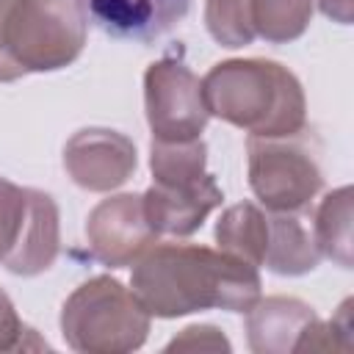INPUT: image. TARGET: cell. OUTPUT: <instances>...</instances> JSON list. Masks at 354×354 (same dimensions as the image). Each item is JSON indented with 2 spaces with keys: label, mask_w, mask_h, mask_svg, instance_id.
<instances>
[{
  "label": "cell",
  "mask_w": 354,
  "mask_h": 354,
  "mask_svg": "<svg viewBox=\"0 0 354 354\" xmlns=\"http://www.w3.org/2000/svg\"><path fill=\"white\" fill-rule=\"evenodd\" d=\"M252 19L268 44H288L310 28L313 0H252Z\"/></svg>",
  "instance_id": "cell-17"
},
{
  "label": "cell",
  "mask_w": 354,
  "mask_h": 354,
  "mask_svg": "<svg viewBox=\"0 0 354 354\" xmlns=\"http://www.w3.org/2000/svg\"><path fill=\"white\" fill-rule=\"evenodd\" d=\"M11 6H14V0H0V83H14V80H19V72L14 69V64L8 61L6 47H3V28H6V17H8Z\"/></svg>",
  "instance_id": "cell-22"
},
{
  "label": "cell",
  "mask_w": 354,
  "mask_h": 354,
  "mask_svg": "<svg viewBox=\"0 0 354 354\" xmlns=\"http://www.w3.org/2000/svg\"><path fill=\"white\" fill-rule=\"evenodd\" d=\"M144 111L155 141H191L202 138L210 119L202 80L183 58L163 55L144 72Z\"/></svg>",
  "instance_id": "cell-6"
},
{
  "label": "cell",
  "mask_w": 354,
  "mask_h": 354,
  "mask_svg": "<svg viewBox=\"0 0 354 354\" xmlns=\"http://www.w3.org/2000/svg\"><path fill=\"white\" fill-rule=\"evenodd\" d=\"M61 249V224H58V205L50 194L39 188H28V216L22 230L0 260L17 277H36L44 274Z\"/></svg>",
  "instance_id": "cell-11"
},
{
  "label": "cell",
  "mask_w": 354,
  "mask_h": 354,
  "mask_svg": "<svg viewBox=\"0 0 354 354\" xmlns=\"http://www.w3.org/2000/svg\"><path fill=\"white\" fill-rule=\"evenodd\" d=\"M205 28L227 50H238L254 41L252 0H205Z\"/></svg>",
  "instance_id": "cell-18"
},
{
  "label": "cell",
  "mask_w": 354,
  "mask_h": 354,
  "mask_svg": "<svg viewBox=\"0 0 354 354\" xmlns=\"http://www.w3.org/2000/svg\"><path fill=\"white\" fill-rule=\"evenodd\" d=\"M249 188L271 213H301L324 188L321 147L310 130L279 138H246Z\"/></svg>",
  "instance_id": "cell-5"
},
{
  "label": "cell",
  "mask_w": 354,
  "mask_h": 354,
  "mask_svg": "<svg viewBox=\"0 0 354 354\" xmlns=\"http://www.w3.org/2000/svg\"><path fill=\"white\" fill-rule=\"evenodd\" d=\"M138 166L133 138L111 127H83L64 144V169L75 185L108 194L124 185Z\"/></svg>",
  "instance_id": "cell-7"
},
{
  "label": "cell",
  "mask_w": 354,
  "mask_h": 354,
  "mask_svg": "<svg viewBox=\"0 0 354 354\" xmlns=\"http://www.w3.org/2000/svg\"><path fill=\"white\" fill-rule=\"evenodd\" d=\"M149 313L130 288L100 274L80 282L61 307V335L80 354H127L144 346Z\"/></svg>",
  "instance_id": "cell-3"
},
{
  "label": "cell",
  "mask_w": 354,
  "mask_h": 354,
  "mask_svg": "<svg viewBox=\"0 0 354 354\" xmlns=\"http://www.w3.org/2000/svg\"><path fill=\"white\" fill-rule=\"evenodd\" d=\"M86 241L94 260L102 266H133L152 243H158V232L144 216L141 194H119L102 199L86 218Z\"/></svg>",
  "instance_id": "cell-8"
},
{
  "label": "cell",
  "mask_w": 354,
  "mask_h": 354,
  "mask_svg": "<svg viewBox=\"0 0 354 354\" xmlns=\"http://www.w3.org/2000/svg\"><path fill=\"white\" fill-rule=\"evenodd\" d=\"M213 235L221 252L252 266H263L268 246V213L254 202H238L221 213Z\"/></svg>",
  "instance_id": "cell-14"
},
{
  "label": "cell",
  "mask_w": 354,
  "mask_h": 354,
  "mask_svg": "<svg viewBox=\"0 0 354 354\" xmlns=\"http://www.w3.org/2000/svg\"><path fill=\"white\" fill-rule=\"evenodd\" d=\"M130 290L155 318L202 310L246 313L260 299L257 266L199 243H152L136 263Z\"/></svg>",
  "instance_id": "cell-1"
},
{
  "label": "cell",
  "mask_w": 354,
  "mask_h": 354,
  "mask_svg": "<svg viewBox=\"0 0 354 354\" xmlns=\"http://www.w3.org/2000/svg\"><path fill=\"white\" fill-rule=\"evenodd\" d=\"M207 147L202 138L191 141H155L149 144L152 183L158 185H188L207 174Z\"/></svg>",
  "instance_id": "cell-16"
},
{
  "label": "cell",
  "mask_w": 354,
  "mask_h": 354,
  "mask_svg": "<svg viewBox=\"0 0 354 354\" xmlns=\"http://www.w3.org/2000/svg\"><path fill=\"white\" fill-rule=\"evenodd\" d=\"M75 6L105 36L152 44L185 19L191 0H75Z\"/></svg>",
  "instance_id": "cell-9"
},
{
  "label": "cell",
  "mask_w": 354,
  "mask_h": 354,
  "mask_svg": "<svg viewBox=\"0 0 354 354\" xmlns=\"http://www.w3.org/2000/svg\"><path fill=\"white\" fill-rule=\"evenodd\" d=\"M321 263V249L315 243L313 227L301 213H271L268 210V246L263 266L279 277H301L315 271Z\"/></svg>",
  "instance_id": "cell-13"
},
{
  "label": "cell",
  "mask_w": 354,
  "mask_h": 354,
  "mask_svg": "<svg viewBox=\"0 0 354 354\" xmlns=\"http://www.w3.org/2000/svg\"><path fill=\"white\" fill-rule=\"evenodd\" d=\"M232 343L213 324H191L166 343V351H230Z\"/></svg>",
  "instance_id": "cell-20"
},
{
  "label": "cell",
  "mask_w": 354,
  "mask_h": 354,
  "mask_svg": "<svg viewBox=\"0 0 354 354\" xmlns=\"http://www.w3.org/2000/svg\"><path fill=\"white\" fill-rule=\"evenodd\" d=\"M318 8L324 11V17L348 25L351 22V0H318Z\"/></svg>",
  "instance_id": "cell-23"
},
{
  "label": "cell",
  "mask_w": 354,
  "mask_h": 354,
  "mask_svg": "<svg viewBox=\"0 0 354 354\" xmlns=\"http://www.w3.org/2000/svg\"><path fill=\"white\" fill-rule=\"evenodd\" d=\"M224 191L218 188L213 174H205L188 185H158L152 183L144 194V216L158 235H191L196 232L205 218L221 205Z\"/></svg>",
  "instance_id": "cell-10"
},
{
  "label": "cell",
  "mask_w": 354,
  "mask_h": 354,
  "mask_svg": "<svg viewBox=\"0 0 354 354\" xmlns=\"http://www.w3.org/2000/svg\"><path fill=\"white\" fill-rule=\"evenodd\" d=\"M88 22L75 0H14L3 47L19 77L69 66L86 47Z\"/></svg>",
  "instance_id": "cell-4"
},
{
  "label": "cell",
  "mask_w": 354,
  "mask_h": 354,
  "mask_svg": "<svg viewBox=\"0 0 354 354\" xmlns=\"http://www.w3.org/2000/svg\"><path fill=\"white\" fill-rule=\"evenodd\" d=\"M28 216V188L0 177V260L14 246Z\"/></svg>",
  "instance_id": "cell-19"
},
{
  "label": "cell",
  "mask_w": 354,
  "mask_h": 354,
  "mask_svg": "<svg viewBox=\"0 0 354 354\" xmlns=\"http://www.w3.org/2000/svg\"><path fill=\"white\" fill-rule=\"evenodd\" d=\"M207 113L260 138L293 136L307 127L299 77L268 58H230L202 77Z\"/></svg>",
  "instance_id": "cell-2"
},
{
  "label": "cell",
  "mask_w": 354,
  "mask_h": 354,
  "mask_svg": "<svg viewBox=\"0 0 354 354\" xmlns=\"http://www.w3.org/2000/svg\"><path fill=\"white\" fill-rule=\"evenodd\" d=\"M354 191L351 185L335 188L329 191L318 210H315V221H313V235L315 243L321 249V257H329L332 263H337L340 268H351V199Z\"/></svg>",
  "instance_id": "cell-15"
},
{
  "label": "cell",
  "mask_w": 354,
  "mask_h": 354,
  "mask_svg": "<svg viewBox=\"0 0 354 354\" xmlns=\"http://www.w3.org/2000/svg\"><path fill=\"white\" fill-rule=\"evenodd\" d=\"M315 310L296 296L257 299L246 310V340L254 354L296 351L301 332L315 321Z\"/></svg>",
  "instance_id": "cell-12"
},
{
  "label": "cell",
  "mask_w": 354,
  "mask_h": 354,
  "mask_svg": "<svg viewBox=\"0 0 354 354\" xmlns=\"http://www.w3.org/2000/svg\"><path fill=\"white\" fill-rule=\"evenodd\" d=\"M30 329L19 321L8 293L0 288V351H14V348H25V335Z\"/></svg>",
  "instance_id": "cell-21"
}]
</instances>
